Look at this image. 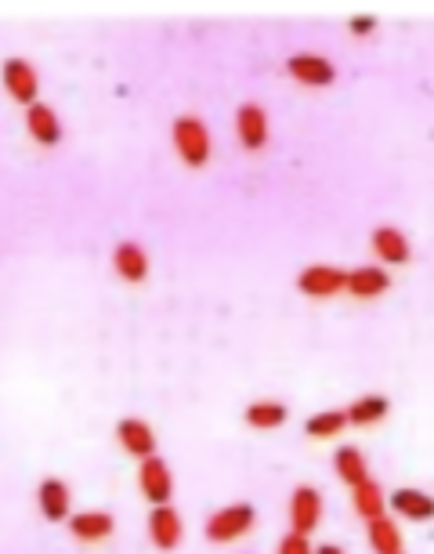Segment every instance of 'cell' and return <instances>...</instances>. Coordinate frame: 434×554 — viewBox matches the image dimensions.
<instances>
[{"instance_id": "14", "label": "cell", "mask_w": 434, "mask_h": 554, "mask_svg": "<svg viewBox=\"0 0 434 554\" xmlns=\"http://www.w3.org/2000/svg\"><path fill=\"white\" fill-rule=\"evenodd\" d=\"M113 268L123 283H145V276H149V254H145L142 243L120 239L113 250Z\"/></svg>"}, {"instance_id": "6", "label": "cell", "mask_w": 434, "mask_h": 554, "mask_svg": "<svg viewBox=\"0 0 434 554\" xmlns=\"http://www.w3.org/2000/svg\"><path fill=\"white\" fill-rule=\"evenodd\" d=\"M286 73L297 84H308V87H326L337 80V66L326 55H315V51H297V55L286 58Z\"/></svg>"}, {"instance_id": "26", "label": "cell", "mask_w": 434, "mask_h": 554, "mask_svg": "<svg viewBox=\"0 0 434 554\" xmlns=\"http://www.w3.org/2000/svg\"><path fill=\"white\" fill-rule=\"evenodd\" d=\"M315 554H344V551H340L337 544H322V547H315Z\"/></svg>"}, {"instance_id": "23", "label": "cell", "mask_w": 434, "mask_h": 554, "mask_svg": "<svg viewBox=\"0 0 434 554\" xmlns=\"http://www.w3.org/2000/svg\"><path fill=\"white\" fill-rule=\"evenodd\" d=\"M344 428H348V413L344 410H319L304 421L308 439H333V435H340Z\"/></svg>"}, {"instance_id": "9", "label": "cell", "mask_w": 434, "mask_h": 554, "mask_svg": "<svg viewBox=\"0 0 434 554\" xmlns=\"http://www.w3.org/2000/svg\"><path fill=\"white\" fill-rule=\"evenodd\" d=\"M369 243H373V254L384 265H409V258H413L409 236L398 225H377V229L369 232Z\"/></svg>"}, {"instance_id": "19", "label": "cell", "mask_w": 434, "mask_h": 554, "mask_svg": "<svg viewBox=\"0 0 434 554\" xmlns=\"http://www.w3.org/2000/svg\"><path fill=\"white\" fill-rule=\"evenodd\" d=\"M344 413H348V424L369 428V424H380L387 413H391V399H387V395H359Z\"/></svg>"}, {"instance_id": "15", "label": "cell", "mask_w": 434, "mask_h": 554, "mask_svg": "<svg viewBox=\"0 0 434 554\" xmlns=\"http://www.w3.org/2000/svg\"><path fill=\"white\" fill-rule=\"evenodd\" d=\"M26 131H29V138L37 145H44V149L62 142V120H58V113L48 102H37V106L26 109Z\"/></svg>"}, {"instance_id": "7", "label": "cell", "mask_w": 434, "mask_h": 554, "mask_svg": "<svg viewBox=\"0 0 434 554\" xmlns=\"http://www.w3.org/2000/svg\"><path fill=\"white\" fill-rule=\"evenodd\" d=\"M138 486H142V497L149 500L152 507L170 504V497H174V478H170L167 460L145 457L142 468H138Z\"/></svg>"}, {"instance_id": "25", "label": "cell", "mask_w": 434, "mask_h": 554, "mask_svg": "<svg viewBox=\"0 0 434 554\" xmlns=\"http://www.w3.org/2000/svg\"><path fill=\"white\" fill-rule=\"evenodd\" d=\"M348 29L355 33V37H369V33L377 29V15H351Z\"/></svg>"}, {"instance_id": "1", "label": "cell", "mask_w": 434, "mask_h": 554, "mask_svg": "<svg viewBox=\"0 0 434 554\" xmlns=\"http://www.w3.org/2000/svg\"><path fill=\"white\" fill-rule=\"evenodd\" d=\"M170 142H174V149H178V156H181L185 167H207L210 153H214L207 124L192 113H185V116L174 120V127H170Z\"/></svg>"}, {"instance_id": "24", "label": "cell", "mask_w": 434, "mask_h": 554, "mask_svg": "<svg viewBox=\"0 0 434 554\" xmlns=\"http://www.w3.org/2000/svg\"><path fill=\"white\" fill-rule=\"evenodd\" d=\"M275 554H315V547L308 544V536L286 533L283 540H279V547H275Z\"/></svg>"}, {"instance_id": "17", "label": "cell", "mask_w": 434, "mask_h": 554, "mask_svg": "<svg viewBox=\"0 0 434 554\" xmlns=\"http://www.w3.org/2000/svg\"><path fill=\"white\" fill-rule=\"evenodd\" d=\"M116 529V518L109 511H76L69 515V533L84 544H98V540H109Z\"/></svg>"}, {"instance_id": "4", "label": "cell", "mask_w": 434, "mask_h": 554, "mask_svg": "<svg viewBox=\"0 0 434 554\" xmlns=\"http://www.w3.org/2000/svg\"><path fill=\"white\" fill-rule=\"evenodd\" d=\"M268 134H272V124H268V109L261 102H243L236 109V138L246 153H261L268 145Z\"/></svg>"}, {"instance_id": "12", "label": "cell", "mask_w": 434, "mask_h": 554, "mask_svg": "<svg viewBox=\"0 0 434 554\" xmlns=\"http://www.w3.org/2000/svg\"><path fill=\"white\" fill-rule=\"evenodd\" d=\"M37 507L48 522H69L73 493H69L66 478H44V482L37 486Z\"/></svg>"}, {"instance_id": "22", "label": "cell", "mask_w": 434, "mask_h": 554, "mask_svg": "<svg viewBox=\"0 0 434 554\" xmlns=\"http://www.w3.org/2000/svg\"><path fill=\"white\" fill-rule=\"evenodd\" d=\"M366 536L373 554H402V533H398V526L387 515L373 518L366 526Z\"/></svg>"}, {"instance_id": "18", "label": "cell", "mask_w": 434, "mask_h": 554, "mask_svg": "<svg viewBox=\"0 0 434 554\" xmlns=\"http://www.w3.org/2000/svg\"><path fill=\"white\" fill-rule=\"evenodd\" d=\"M351 504H355V515L366 518V522H373V518H380L387 511V493H384L380 482L366 478L362 486L351 489Z\"/></svg>"}, {"instance_id": "10", "label": "cell", "mask_w": 434, "mask_h": 554, "mask_svg": "<svg viewBox=\"0 0 434 554\" xmlns=\"http://www.w3.org/2000/svg\"><path fill=\"white\" fill-rule=\"evenodd\" d=\"M149 540L160 551H174V547L181 544V536H185V526H181V515L174 511L170 504H160V507H152L149 511Z\"/></svg>"}, {"instance_id": "16", "label": "cell", "mask_w": 434, "mask_h": 554, "mask_svg": "<svg viewBox=\"0 0 434 554\" xmlns=\"http://www.w3.org/2000/svg\"><path fill=\"white\" fill-rule=\"evenodd\" d=\"M387 504H391V511H395V515L409 518V522H431V518H434V497H431V493H424V489L402 486V489H395V493L387 497Z\"/></svg>"}, {"instance_id": "11", "label": "cell", "mask_w": 434, "mask_h": 554, "mask_svg": "<svg viewBox=\"0 0 434 554\" xmlns=\"http://www.w3.org/2000/svg\"><path fill=\"white\" fill-rule=\"evenodd\" d=\"M116 439H120V446L131 453V457L145 460V457H156V431H152L149 421H142V417H123L120 424H116Z\"/></svg>"}, {"instance_id": "2", "label": "cell", "mask_w": 434, "mask_h": 554, "mask_svg": "<svg viewBox=\"0 0 434 554\" xmlns=\"http://www.w3.org/2000/svg\"><path fill=\"white\" fill-rule=\"evenodd\" d=\"M254 522H257L254 504H228V507H221V511H214V515L207 518L203 533H207L210 544H232V540H239V536L250 533Z\"/></svg>"}, {"instance_id": "20", "label": "cell", "mask_w": 434, "mask_h": 554, "mask_svg": "<svg viewBox=\"0 0 434 554\" xmlns=\"http://www.w3.org/2000/svg\"><path fill=\"white\" fill-rule=\"evenodd\" d=\"M333 468H337V478L344 482V486H362L369 478V468H366V457H362L359 446H340L337 453H333Z\"/></svg>"}, {"instance_id": "8", "label": "cell", "mask_w": 434, "mask_h": 554, "mask_svg": "<svg viewBox=\"0 0 434 554\" xmlns=\"http://www.w3.org/2000/svg\"><path fill=\"white\" fill-rule=\"evenodd\" d=\"M322 522V493L315 486H297L290 497V533H315Z\"/></svg>"}, {"instance_id": "13", "label": "cell", "mask_w": 434, "mask_h": 554, "mask_svg": "<svg viewBox=\"0 0 434 554\" xmlns=\"http://www.w3.org/2000/svg\"><path fill=\"white\" fill-rule=\"evenodd\" d=\"M391 290V272L380 265H359L348 272V287L344 294L359 297V301H373V297L387 294Z\"/></svg>"}, {"instance_id": "3", "label": "cell", "mask_w": 434, "mask_h": 554, "mask_svg": "<svg viewBox=\"0 0 434 554\" xmlns=\"http://www.w3.org/2000/svg\"><path fill=\"white\" fill-rule=\"evenodd\" d=\"M0 84L8 91L19 106H37L40 102V73L33 69V62L26 58H4V66H0Z\"/></svg>"}, {"instance_id": "5", "label": "cell", "mask_w": 434, "mask_h": 554, "mask_svg": "<svg viewBox=\"0 0 434 554\" xmlns=\"http://www.w3.org/2000/svg\"><path fill=\"white\" fill-rule=\"evenodd\" d=\"M344 287H348V272L340 265H308L301 276H297V290H301L304 297H315V301L344 294Z\"/></svg>"}, {"instance_id": "21", "label": "cell", "mask_w": 434, "mask_h": 554, "mask_svg": "<svg viewBox=\"0 0 434 554\" xmlns=\"http://www.w3.org/2000/svg\"><path fill=\"white\" fill-rule=\"evenodd\" d=\"M246 424L257 431H272L279 428V424H286V417H290V410H286L283 402H275V399H261V402H250L246 406Z\"/></svg>"}]
</instances>
